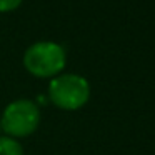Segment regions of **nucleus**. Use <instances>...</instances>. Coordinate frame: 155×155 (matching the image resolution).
Masks as SVG:
<instances>
[{"label": "nucleus", "instance_id": "obj_1", "mask_svg": "<svg viewBox=\"0 0 155 155\" xmlns=\"http://www.w3.org/2000/svg\"><path fill=\"white\" fill-rule=\"evenodd\" d=\"M67 52L60 44L40 40L27 47L24 54V67L37 78H54L65 68Z\"/></svg>", "mask_w": 155, "mask_h": 155}, {"label": "nucleus", "instance_id": "obj_2", "mask_svg": "<svg viewBox=\"0 0 155 155\" xmlns=\"http://www.w3.org/2000/svg\"><path fill=\"white\" fill-rule=\"evenodd\" d=\"M48 98L62 110H78L90 98V84L78 74H58L48 82Z\"/></svg>", "mask_w": 155, "mask_h": 155}, {"label": "nucleus", "instance_id": "obj_3", "mask_svg": "<svg viewBox=\"0 0 155 155\" xmlns=\"http://www.w3.org/2000/svg\"><path fill=\"white\" fill-rule=\"evenodd\" d=\"M40 108L30 98L12 100L2 112L0 125L2 132L8 137L24 138L32 135L40 125Z\"/></svg>", "mask_w": 155, "mask_h": 155}, {"label": "nucleus", "instance_id": "obj_4", "mask_svg": "<svg viewBox=\"0 0 155 155\" xmlns=\"http://www.w3.org/2000/svg\"><path fill=\"white\" fill-rule=\"evenodd\" d=\"M0 155H25L18 138L0 135Z\"/></svg>", "mask_w": 155, "mask_h": 155}, {"label": "nucleus", "instance_id": "obj_5", "mask_svg": "<svg viewBox=\"0 0 155 155\" xmlns=\"http://www.w3.org/2000/svg\"><path fill=\"white\" fill-rule=\"evenodd\" d=\"M24 0H0V14H10L15 12L22 5Z\"/></svg>", "mask_w": 155, "mask_h": 155}, {"label": "nucleus", "instance_id": "obj_6", "mask_svg": "<svg viewBox=\"0 0 155 155\" xmlns=\"http://www.w3.org/2000/svg\"><path fill=\"white\" fill-rule=\"evenodd\" d=\"M0 132H2V125H0Z\"/></svg>", "mask_w": 155, "mask_h": 155}]
</instances>
